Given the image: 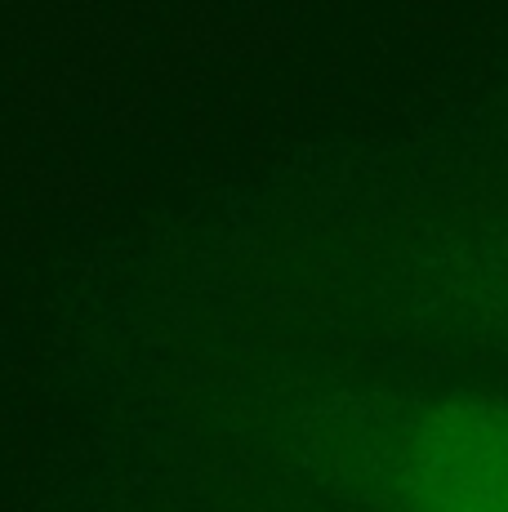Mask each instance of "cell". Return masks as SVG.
<instances>
[{"label":"cell","mask_w":508,"mask_h":512,"mask_svg":"<svg viewBox=\"0 0 508 512\" xmlns=\"http://www.w3.org/2000/svg\"><path fill=\"white\" fill-rule=\"evenodd\" d=\"M402 512H508V401L446 397L397 437Z\"/></svg>","instance_id":"cell-1"}]
</instances>
